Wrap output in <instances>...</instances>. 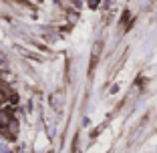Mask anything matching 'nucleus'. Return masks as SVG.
Segmentation results:
<instances>
[{
    "instance_id": "obj_2",
    "label": "nucleus",
    "mask_w": 157,
    "mask_h": 153,
    "mask_svg": "<svg viewBox=\"0 0 157 153\" xmlns=\"http://www.w3.org/2000/svg\"><path fill=\"white\" fill-rule=\"evenodd\" d=\"M4 101V93H2V91H0V103Z\"/></svg>"
},
{
    "instance_id": "obj_1",
    "label": "nucleus",
    "mask_w": 157,
    "mask_h": 153,
    "mask_svg": "<svg viewBox=\"0 0 157 153\" xmlns=\"http://www.w3.org/2000/svg\"><path fill=\"white\" fill-rule=\"evenodd\" d=\"M12 125V115L8 111H0V127H8Z\"/></svg>"
}]
</instances>
